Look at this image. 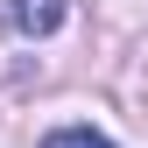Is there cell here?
<instances>
[{"instance_id":"cell-1","label":"cell","mask_w":148,"mask_h":148,"mask_svg":"<svg viewBox=\"0 0 148 148\" xmlns=\"http://www.w3.org/2000/svg\"><path fill=\"white\" fill-rule=\"evenodd\" d=\"M14 28L21 35H57L64 28V0H14Z\"/></svg>"},{"instance_id":"cell-2","label":"cell","mask_w":148,"mask_h":148,"mask_svg":"<svg viewBox=\"0 0 148 148\" xmlns=\"http://www.w3.org/2000/svg\"><path fill=\"white\" fill-rule=\"evenodd\" d=\"M42 148H113V141H106V134H92V127H57Z\"/></svg>"}]
</instances>
